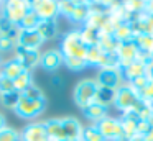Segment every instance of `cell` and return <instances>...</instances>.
<instances>
[{
	"label": "cell",
	"mask_w": 153,
	"mask_h": 141,
	"mask_svg": "<svg viewBox=\"0 0 153 141\" xmlns=\"http://www.w3.org/2000/svg\"><path fill=\"white\" fill-rule=\"evenodd\" d=\"M89 46L82 41L81 38V31L79 28L69 30L68 33H64L63 38L59 41V51L63 54V58H86V52Z\"/></svg>",
	"instance_id": "6da1fadb"
},
{
	"label": "cell",
	"mask_w": 153,
	"mask_h": 141,
	"mask_svg": "<svg viewBox=\"0 0 153 141\" xmlns=\"http://www.w3.org/2000/svg\"><path fill=\"white\" fill-rule=\"evenodd\" d=\"M99 84L96 82V79H82L76 84L73 90V100L77 107L82 110L87 105H91L92 102H96V94Z\"/></svg>",
	"instance_id": "7a4b0ae2"
},
{
	"label": "cell",
	"mask_w": 153,
	"mask_h": 141,
	"mask_svg": "<svg viewBox=\"0 0 153 141\" xmlns=\"http://www.w3.org/2000/svg\"><path fill=\"white\" fill-rule=\"evenodd\" d=\"M46 108V100H28V98L22 97L18 100V105L15 107V115L23 120H36Z\"/></svg>",
	"instance_id": "3957f363"
},
{
	"label": "cell",
	"mask_w": 153,
	"mask_h": 141,
	"mask_svg": "<svg viewBox=\"0 0 153 141\" xmlns=\"http://www.w3.org/2000/svg\"><path fill=\"white\" fill-rule=\"evenodd\" d=\"M138 100H140L138 94H137V92L125 82L122 87H119V89L115 90V100H114V107L123 113V111L132 110V108L137 105V102H138Z\"/></svg>",
	"instance_id": "277c9868"
},
{
	"label": "cell",
	"mask_w": 153,
	"mask_h": 141,
	"mask_svg": "<svg viewBox=\"0 0 153 141\" xmlns=\"http://www.w3.org/2000/svg\"><path fill=\"white\" fill-rule=\"evenodd\" d=\"M31 10V2H22V0H15V2H5L2 3V15L7 20H10L15 25H20V21L25 18L28 12Z\"/></svg>",
	"instance_id": "5b68a950"
},
{
	"label": "cell",
	"mask_w": 153,
	"mask_h": 141,
	"mask_svg": "<svg viewBox=\"0 0 153 141\" xmlns=\"http://www.w3.org/2000/svg\"><path fill=\"white\" fill-rule=\"evenodd\" d=\"M94 125L97 126V130L100 131V134L104 136L105 141H117L120 138H123V130H122V121H120V118L105 117Z\"/></svg>",
	"instance_id": "8992f818"
},
{
	"label": "cell",
	"mask_w": 153,
	"mask_h": 141,
	"mask_svg": "<svg viewBox=\"0 0 153 141\" xmlns=\"http://www.w3.org/2000/svg\"><path fill=\"white\" fill-rule=\"evenodd\" d=\"M96 82L100 87H109L114 89V90H117L119 87H122L125 84L120 69H99L96 75Z\"/></svg>",
	"instance_id": "52a82bcc"
},
{
	"label": "cell",
	"mask_w": 153,
	"mask_h": 141,
	"mask_svg": "<svg viewBox=\"0 0 153 141\" xmlns=\"http://www.w3.org/2000/svg\"><path fill=\"white\" fill-rule=\"evenodd\" d=\"M13 58L23 66L25 71H31L33 72L35 67L40 66V59H41V51L38 49H25L17 46L13 51Z\"/></svg>",
	"instance_id": "ba28073f"
},
{
	"label": "cell",
	"mask_w": 153,
	"mask_h": 141,
	"mask_svg": "<svg viewBox=\"0 0 153 141\" xmlns=\"http://www.w3.org/2000/svg\"><path fill=\"white\" fill-rule=\"evenodd\" d=\"M22 141H50L45 128V121H30L23 130L20 131Z\"/></svg>",
	"instance_id": "9c48e42d"
},
{
	"label": "cell",
	"mask_w": 153,
	"mask_h": 141,
	"mask_svg": "<svg viewBox=\"0 0 153 141\" xmlns=\"http://www.w3.org/2000/svg\"><path fill=\"white\" fill-rule=\"evenodd\" d=\"M31 10L41 20H56L59 16L58 2H53V0H36V2H31Z\"/></svg>",
	"instance_id": "30bf717a"
},
{
	"label": "cell",
	"mask_w": 153,
	"mask_h": 141,
	"mask_svg": "<svg viewBox=\"0 0 153 141\" xmlns=\"http://www.w3.org/2000/svg\"><path fill=\"white\" fill-rule=\"evenodd\" d=\"M45 39L38 35L36 30H20L18 33V38H17V46L25 49H38L43 46Z\"/></svg>",
	"instance_id": "8fae6325"
},
{
	"label": "cell",
	"mask_w": 153,
	"mask_h": 141,
	"mask_svg": "<svg viewBox=\"0 0 153 141\" xmlns=\"http://www.w3.org/2000/svg\"><path fill=\"white\" fill-rule=\"evenodd\" d=\"M63 54L58 48H51V49H46L45 52H41V59H40V66L45 69V71H50V72H54L63 66Z\"/></svg>",
	"instance_id": "7c38bea8"
},
{
	"label": "cell",
	"mask_w": 153,
	"mask_h": 141,
	"mask_svg": "<svg viewBox=\"0 0 153 141\" xmlns=\"http://www.w3.org/2000/svg\"><path fill=\"white\" fill-rule=\"evenodd\" d=\"M117 56L120 59V64L125 66L128 62H133L138 56V46L135 44L133 39H128V41H122L119 43V48H117Z\"/></svg>",
	"instance_id": "4fadbf2b"
},
{
	"label": "cell",
	"mask_w": 153,
	"mask_h": 141,
	"mask_svg": "<svg viewBox=\"0 0 153 141\" xmlns=\"http://www.w3.org/2000/svg\"><path fill=\"white\" fill-rule=\"evenodd\" d=\"M120 71H122L123 80H125L127 84H130V82L135 80V79L146 75V66L142 64L140 61H137V59H135L133 62H128V64L122 66V67H120Z\"/></svg>",
	"instance_id": "5bb4252c"
},
{
	"label": "cell",
	"mask_w": 153,
	"mask_h": 141,
	"mask_svg": "<svg viewBox=\"0 0 153 141\" xmlns=\"http://www.w3.org/2000/svg\"><path fill=\"white\" fill-rule=\"evenodd\" d=\"M61 120H63V128H64V136H66V140L79 141L81 134H82V128H84L81 125V121L76 117H64Z\"/></svg>",
	"instance_id": "9a60e30c"
},
{
	"label": "cell",
	"mask_w": 153,
	"mask_h": 141,
	"mask_svg": "<svg viewBox=\"0 0 153 141\" xmlns=\"http://www.w3.org/2000/svg\"><path fill=\"white\" fill-rule=\"evenodd\" d=\"M23 71H25L23 66H22L13 56L8 58V59H4L2 64H0V74L5 75V77H8V79H12V80H15Z\"/></svg>",
	"instance_id": "2e32d148"
},
{
	"label": "cell",
	"mask_w": 153,
	"mask_h": 141,
	"mask_svg": "<svg viewBox=\"0 0 153 141\" xmlns=\"http://www.w3.org/2000/svg\"><path fill=\"white\" fill-rule=\"evenodd\" d=\"M45 128L50 141H63L66 140L64 136V128H63V120L61 118H50L45 121Z\"/></svg>",
	"instance_id": "e0dca14e"
},
{
	"label": "cell",
	"mask_w": 153,
	"mask_h": 141,
	"mask_svg": "<svg viewBox=\"0 0 153 141\" xmlns=\"http://www.w3.org/2000/svg\"><path fill=\"white\" fill-rule=\"evenodd\" d=\"M82 115L91 120L92 123H97L102 118L109 117V107H104V105L97 103V102H92L91 105H87L86 108H82Z\"/></svg>",
	"instance_id": "ac0fdd59"
},
{
	"label": "cell",
	"mask_w": 153,
	"mask_h": 141,
	"mask_svg": "<svg viewBox=\"0 0 153 141\" xmlns=\"http://www.w3.org/2000/svg\"><path fill=\"white\" fill-rule=\"evenodd\" d=\"M89 15H91L89 2H76L73 13H71V16L68 20H69L71 23H74V25H81V26H82L84 23L87 21Z\"/></svg>",
	"instance_id": "d6986e66"
},
{
	"label": "cell",
	"mask_w": 153,
	"mask_h": 141,
	"mask_svg": "<svg viewBox=\"0 0 153 141\" xmlns=\"http://www.w3.org/2000/svg\"><path fill=\"white\" fill-rule=\"evenodd\" d=\"M36 31L45 41L54 39L58 36V21L56 20H41L38 28H36Z\"/></svg>",
	"instance_id": "ffe728a7"
},
{
	"label": "cell",
	"mask_w": 153,
	"mask_h": 141,
	"mask_svg": "<svg viewBox=\"0 0 153 141\" xmlns=\"http://www.w3.org/2000/svg\"><path fill=\"white\" fill-rule=\"evenodd\" d=\"M133 41L138 46V51L143 54H148L153 58V33H145V35L133 36Z\"/></svg>",
	"instance_id": "44dd1931"
},
{
	"label": "cell",
	"mask_w": 153,
	"mask_h": 141,
	"mask_svg": "<svg viewBox=\"0 0 153 141\" xmlns=\"http://www.w3.org/2000/svg\"><path fill=\"white\" fill-rule=\"evenodd\" d=\"M97 67L99 69H120L122 64H120V59L117 56V52H102Z\"/></svg>",
	"instance_id": "7402d4cb"
},
{
	"label": "cell",
	"mask_w": 153,
	"mask_h": 141,
	"mask_svg": "<svg viewBox=\"0 0 153 141\" xmlns=\"http://www.w3.org/2000/svg\"><path fill=\"white\" fill-rule=\"evenodd\" d=\"M35 82H33V72L31 71H23L17 79L13 80V85H15V90L18 94H23L28 87H31Z\"/></svg>",
	"instance_id": "603a6c76"
},
{
	"label": "cell",
	"mask_w": 153,
	"mask_h": 141,
	"mask_svg": "<svg viewBox=\"0 0 153 141\" xmlns=\"http://www.w3.org/2000/svg\"><path fill=\"white\" fill-rule=\"evenodd\" d=\"M114 100H115V90L109 87H100L97 89V94H96V102L104 107H110L114 105Z\"/></svg>",
	"instance_id": "cb8c5ba5"
},
{
	"label": "cell",
	"mask_w": 153,
	"mask_h": 141,
	"mask_svg": "<svg viewBox=\"0 0 153 141\" xmlns=\"http://www.w3.org/2000/svg\"><path fill=\"white\" fill-rule=\"evenodd\" d=\"M81 31V38H82V41L86 43L87 46H96L97 43H99V38H100V31L96 28H91V26H81L79 28Z\"/></svg>",
	"instance_id": "d4e9b609"
},
{
	"label": "cell",
	"mask_w": 153,
	"mask_h": 141,
	"mask_svg": "<svg viewBox=\"0 0 153 141\" xmlns=\"http://www.w3.org/2000/svg\"><path fill=\"white\" fill-rule=\"evenodd\" d=\"M109 21V13H96V12H91L87 21L84 23L86 26H91V28H96V30H102L105 26V23ZM82 25V26H84Z\"/></svg>",
	"instance_id": "484cf974"
},
{
	"label": "cell",
	"mask_w": 153,
	"mask_h": 141,
	"mask_svg": "<svg viewBox=\"0 0 153 141\" xmlns=\"http://www.w3.org/2000/svg\"><path fill=\"white\" fill-rule=\"evenodd\" d=\"M97 46H99L104 52H115L117 48H119V41L114 38V35H102V33H100Z\"/></svg>",
	"instance_id": "4316f807"
},
{
	"label": "cell",
	"mask_w": 153,
	"mask_h": 141,
	"mask_svg": "<svg viewBox=\"0 0 153 141\" xmlns=\"http://www.w3.org/2000/svg\"><path fill=\"white\" fill-rule=\"evenodd\" d=\"M114 38H115L119 43L128 41V39H133V31H132V26H130V23H128V21L120 23V25L115 28V31H114Z\"/></svg>",
	"instance_id": "83f0119b"
},
{
	"label": "cell",
	"mask_w": 153,
	"mask_h": 141,
	"mask_svg": "<svg viewBox=\"0 0 153 141\" xmlns=\"http://www.w3.org/2000/svg\"><path fill=\"white\" fill-rule=\"evenodd\" d=\"M79 141H105L104 136L100 134V131L97 130L96 125H87V126L82 128V134H81Z\"/></svg>",
	"instance_id": "f1b7e54d"
},
{
	"label": "cell",
	"mask_w": 153,
	"mask_h": 141,
	"mask_svg": "<svg viewBox=\"0 0 153 141\" xmlns=\"http://www.w3.org/2000/svg\"><path fill=\"white\" fill-rule=\"evenodd\" d=\"M41 18L36 15V13L33 12V10H30V12L25 15V18L20 21V30H36L38 25H40Z\"/></svg>",
	"instance_id": "f546056e"
},
{
	"label": "cell",
	"mask_w": 153,
	"mask_h": 141,
	"mask_svg": "<svg viewBox=\"0 0 153 141\" xmlns=\"http://www.w3.org/2000/svg\"><path fill=\"white\" fill-rule=\"evenodd\" d=\"M102 49L99 48V46H89L87 48V52H86V62H87V66H92V67H97V64H99V61H100V56H102Z\"/></svg>",
	"instance_id": "4dcf8cb0"
},
{
	"label": "cell",
	"mask_w": 153,
	"mask_h": 141,
	"mask_svg": "<svg viewBox=\"0 0 153 141\" xmlns=\"http://www.w3.org/2000/svg\"><path fill=\"white\" fill-rule=\"evenodd\" d=\"M63 66L68 67L69 71H74V72L84 71L86 67H89L87 62H86V59H81V58H64Z\"/></svg>",
	"instance_id": "1f68e13d"
},
{
	"label": "cell",
	"mask_w": 153,
	"mask_h": 141,
	"mask_svg": "<svg viewBox=\"0 0 153 141\" xmlns=\"http://www.w3.org/2000/svg\"><path fill=\"white\" fill-rule=\"evenodd\" d=\"M18 100H20V94L17 90L10 92V94L0 95V103L4 105L5 108H10V110H15V107L18 105Z\"/></svg>",
	"instance_id": "d6a6232c"
},
{
	"label": "cell",
	"mask_w": 153,
	"mask_h": 141,
	"mask_svg": "<svg viewBox=\"0 0 153 141\" xmlns=\"http://www.w3.org/2000/svg\"><path fill=\"white\" fill-rule=\"evenodd\" d=\"M22 97L28 98V100H46L45 97V92L41 90V87H38L36 84H33L31 87H28L23 94H20Z\"/></svg>",
	"instance_id": "836d02e7"
},
{
	"label": "cell",
	"mask_w": 153,
	"mask_h": 141,
	"mask_svg": "<svg viewBox=\"0 0 153 141\" xmlns=\"http://www.w3.org/2000/svg\"><path fill=\"white\" fill-rule=\"evenodd\" d=\"M0 141H22L20 131L7 125L4 130H0Z\"/></svg>",
	"instance_id": "e575fe53"
},
{
	"label": "cell",
	"mask_w": 153,
	"mask_h": 141,
	"mask_svg": "<svg viewBox=\"0 0 153 141\" xmlns=\"http://www.w3.org/2000/svg\"><path fill=\"white\" fill-rule=\"evenodd\" d=\"M15 48H17V41H15V39H12L10 36L0 35V56L7 54V52H12V54H13Z\"/></svg>",
	"instance_id": "d590c367"
},
{
	"label": "cell",
	"mask_w": 153,
	"mask_h": 141,
	"mask_svg": "<svg viewBox=\"0 0 153 141\" xmlns=\"http://www.w3.org/2000/svg\"><path fill=\"white\" fill-rule=\"evenodd\" d=\"M138 97H140V100L146 102V103H152L153 102V82L152 80H148V84L138 92Z\"/></svg>",
	"instance_id": "8d00e7d4"
},
{
	"label": "cell",
	"mask_w": 153,
	"mask_h": 141,
	"mask_svg": "<svg viewBox=\"0 0 153 141\" xmlns=\"http://www.w3.org/2000/svg\"><path fill=\"white\" fill-rule=\"evenodd\" d=\"M10 92H15L13 80L0 74V95H4V94H10Z\"/></svg>",
	"instance_id": "74e56055"
},
{
	"label": "cell",
	"mask_w": 153,
	"mask_h": 141,
	"mask_svg": "<svg viewBox=\"0 0 153 141\" xmlns=\"http://www.w3.org/2000/svg\"><path fill=\"white\" fill-rule=\"evenodd\" d=\"M74 5H76V2H69V0H66V2H58V7H59V15L69 18L71 13H73V10H74Z\"/></svg>",
	"instance_id": "f35d334b"
},
{
	"label": "cell",
	"mask_w": 153,
	"mask_h": 141,
	"mask_svg": "<svg viewBox=\"0 0 153 141\" xmlns=\"http://www.w3.org/2000/svg\"><path fill=\"white\" fill-rule=\"evenodd\" d=\"M148 80H150V79L146 77V75H143V77H138V79H135V80H132L128 85H130V87H132L133 90L137 92V94H138V92L142 90V89L145 87L146 84H148Z\"/></svg>",
	"instance_id": "ab89813d"
},
{
	"label": "cell",
	"mask_w": 153,
	"mask_h": 141,
	"mask_svg": "<svg viewBox=\"0 0 153 141\" xmlns=\"http://www.w3.org/2000/svg\"><path fill=\"white\" fill-rule=\"evenodd\" d=\"M150 130H152V126H150L148 121L140 120V121H138V125H137V136H142V138H143Z\"/></svg>",
	"instance_id": "60d3db41"
},
{
	"label": "cell",
	"mask_w": 153,
	"mask_h": 141,
	"mask_svg": "<svg viewBox=\"0 0 153 141\" xmlns=\"http://www.w3.org/2000/svg\"><path fill=\"white\" fill-rule=\"evenodd\" d=\"M146 77H148L150 80L153 82V61L150 62L148 66H146Z\"/></svg>",
	"instance_id": "b9f144b4"
},
{
	"label": "cell",
	"mask_w": 153,
	"mask_h": 141,
	"mask_svg": "<svg viewBox=\"0 0 153 141\" xmlns=\"http://www.w3.org/2000/svg\"><path fill=\"white\" fill-rule=\"evenodd\" d=\"M145 13L153 15V2H145Z\"/></svg>",
	"instance_id": "7bdbcfd3"
},
{
	"label": "cell",
	"mask_w": 153,
	"mask_h": 141,
	"mask_svg": "<svg viewBox=\"0 0 153 141\" xmlns=\"http://www.w3.org/2000/svg\"><path fill=\"white\" fill-rule=\"evenodd\" d=\"M5 126H7V118H5V115L0 113V130H4Z\"/></svg>",
	"instance_id": "ee69618b"
},
{
	"label": "cell",
	"mask_w": 153,
	"mask_h": 141,
	"mask_svg": "<svg viewBox=\"0 0 153 141\" xmlns=\"http://www.w3.org/2000/svg\"><path fill=\"white\" fill-rule=\"evenodd\" d=\"M143 140H145V141H153V128L145 134V136H143Z\"/></svg>",
	"instance_id": "f6af8a7d"
},
{
	"label": "cell",
	"mask_w": 153,
	"mask_h": 141,
	"mask_svg": "<svg viewBox=\"0 0 153 141\" xmlns=\"http://www.w3.org/2000/svg\"><path fill=\"white\" fill-rule=\"evenodd\" d=\"M51 80H53V85H56V87H58V85H61V77H53Z\"/></svg>",
	"instance_id": "bcb514c9"
},
{
	"label": "cell",
	"mask_w": 153,
	"mask_h": 141,
	"mask_svg": "<svg viewBox=\"0 0 153 141\" xmlns=\"http://www.w3.org/2000/svg\"><path fill=\"white\" fill-rule=\"evenodd\" d=\"M127 141H145L142 136H133V138H130V140H127Z\"/></svg>",
	"instance_id": "7dc6e473"
},
{
	"label": "cell",
	"mask_w": 153,
	"mask_h": 141,
	"mask_svg": "<svg viewBox=\"0 0 153 141\" xmlns=\"http://www.w3.org/2000/svg\"><path fill=\"white\" fill-rule=\"evenodd\" d=\"M150 107H152V111H153V102H152V103H150Z\"/></svg>",
	"instance_id": "c3c4849f"
},
{
	"label": "cell",
	"mask_w": 153,
	"mask_h": 141,
	"mask_svg": "<svg viewBox=\"0 0 153 141\" xmlns=\"http://www.w3.org/2000/svg\"><path fill=\"white\" fill-rule=\"evenodd\" d=\"M2 61H4V59H2V56H0V64H2Z\"/></svg>",
	"instance_id": "681fc988"
},
{
	"label": "cell",
	"mask_w": 153,
	"mask_h": 141,
	"mask_svg": "<svg viewBox=\"0 0 153 141\" xmlns=\"http://www.w3.org/2000/svg\"><path fill=\"white\" fill-rule=\"evenodd\" d=\"M0 12H2V2H0Z\"/></svg>",
	"instance_id": "f907efd6"
},
{
	"label": "cell",
	"mask_w": 153,
	"mask_h": 141,
	"mask_svg": "<svg viewBox=\"0 0 153 141\" xmlns=\"http://www.w3.org/2000/svg\"><path fill=\"white\" fill-rule=\"evenodd\" d=\"M63 141H71V140H63Z\"/></svg>",
	"instance_id": "816d5d0a"
}]
</instances>
